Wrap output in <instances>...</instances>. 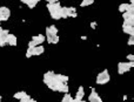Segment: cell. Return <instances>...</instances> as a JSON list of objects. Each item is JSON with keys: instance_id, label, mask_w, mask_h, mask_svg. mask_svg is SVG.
I'll return each mask as SVG.
<instances>
[{"instance_id": "1", "label": "cell", "mask_w": 134, "mask_h": 102, "mask_svg": "<svg viewBox=\"0 0 134 102\" xmlns=\"http://www.w3.org/2000/svg\"><path fill=\"white\" fill-rule=\"evenodd\" d=\"M57 73H54L53 71H48L44 74V78H42V81L48 88L53 90V92H59V89L61 88V86L64 85L62 82H60L55 76Z\"/></svg>"}, {"instance_id": "2", "label": "cell", "mask_w": 134, "mask_h": 102, "mask_svg": "<svg viewBox=\"0 0 134 102\" xmlns=\"http://www.w3.org/2000/svg\"><path fill=\"white\" fill-rule=\"evenodd\" d=\"M111 80V75L110 73H108V69H103L102 72H100L99 74L96 75V85H99V86H103V85H106V83H108Z\"/></svg>"}, {"instance_id": "3", "label": "cell", "mask_w": 134, "mask_h": 102, "mask_svg": "<svg viewBox=\"0 0 134 102\" xmlns=\"http://www.w3.org/2000/svg\"><path fill=\"white\" fill-rule=\"evenodd\" d=\"M134 67V61H121L118 63V73L120 75L127 73Z\"/></svg>"}, {"instance_id": "4", "label": "cell", "mask_w": 134, "mask_h": 102, "mask_svg": "<svg viewBox=\"0 0 134 102\" xmlns=\"http://www.w3.org/2000/svg\"><path fill=\"white\" fill-rule=\"evenodd\" d=\"M73 12H76V8L75 7H66V6H62L61 7V11H60V15H61V19H67V18H71V14Z\"/></svg>"}, {"instance_id": "5", "label": "cell", "mask_w": 134, "mask_h": 102, "mask_svg": "<svg viewBox=\"0 0 134 102\" xmlns=\"http://www.w3.org/2000/svg\"><path fill=\"white\" fill-rule=\"evenodd\" d=\"M11 17V10L6 6L0 7V21H7Z\"/></svg>"}, {"instance_id": "6", "label": "cell", "mask_w": 134, "mask_h": 102, "mask_svg": "<svg viewBox=\"0 0 134 102\" xmlns=\"http://www.w3.org/2000/svg\"><path fill=\"white\" fill-rule=\"evenodd\" d=\"M88 102H102L100 95L93 87H91V94L88 95Z\"/></svg>"}, {"instance_id": "7", "label": "cell", "mask_w": 134, "mask_h": 102, "mask_svg": "<svg viewBox=\"0 0 134 102\" xmlns=\"http://www.w3.org/2000/svg\"><path fill=\"white\" fill-rule=\"evenodd\" d=\"M46 7L49 11V13H53V12H60L62 6L60 5V1H59V3H55V4H47Z\"/></svg>"}, {"instance_id": "8", "label": "cell", "mask_w": 134, "mask_h": 102, "mask_svg": "<svg viewBox=\"0 0 134 102\" xmlns=\"http://www.w3.org/2000/svg\"><path fill=\"white\" fill-rule=\"evenodd\" d=\"M6 44L10 45V46H12V47H15V46L18 45L17 37L12 33H8V35H7V38H6Z\"/></svg>"}, {"instance_id": "9", "label": "cell", "mask_w": 134, "mask_h": 102, "mask_svg": "<svg viewBox=\"0 0 134 102\" xmlns=\"http://www.w3.org/2000/svg\"><path fill=\"white\" fill-rule=\"evenodd\" d=\"M44 52H45V47L42 46V45H38V46H35V47L32 48V55L33 56H38V55H41L44 54Z\"/></svg>"}, {"instance_id": "10", "label": "cell", "mask_w": 134, "mask_h": 102, "mask_svg": "<svg viewBox=\"0 0 134 102\" xmlns=\"http://www.w3.org/2000/svg\"><path fill=\"white\" fill-rule=\"evenodd\" d=\"M58 28L55 27L54 25H51V26L46 27V35H58Z\"/></svg>"}, {"instance_id": "11", "label": "cell", "mask_w": 134, "mask_h": 102, "mask_svg": "<svg viewBox=\"0 0 134 102\" xmlns=\"http://www.w3.org/2000/svg\"><path fill=\"white\" fill-rule=\"evenodd\" d=\"M32 40L34 41L37 45H42V42H45V40H46V37L44 34H38V35H33Z\"/></svg>"}, {"instance_id": "12", "label": "cell", "mask_w": 134, "mask_h": 102, "mask_svg": "<svg viewBox=\"0 0 134 102\" xmlns=\"http://www.w3.org/2000/svg\"><path fill=\"white\" fill-rule=\"evenodd\" d=\"M84 96H85V89H84V86H79V88H78V92H76L75 97H74V99H76V100H83Z\"/></svg>"}, {"instance_id": "13", "label": "cell", "mask_w": 134, "mask_h": 102, "mask_svg": "<svg viewBox=\"0 0 134 102\" xmlns=\"http://www.w3.org/2000/svg\"><path fill=\"white\" fill-rule=\"evenodd\" d=\"M122 31H124L125 34H128L129 37H134V27H132V26H125V25H122Z\"/></svg>"}, {"instance_id": "14", "label": "cell", "mask_w": 134, "mask_h": 102, "mask_svg": "<svg viewBox=\"0 0 134 102\" xmlns=\"http://www.w3.org/2000/svg\"><path fill=\"white\" fill-rule=\"evenodd\" d=\"M55 76H57V79H58L60 82H62V83H68V81H69V78L67 76V75H64V74H55Z\"/></svg>"}, {"instance_id": "15", "label": "cell", "mask_w": 134, "mask_h": 102, "mask_svg": "<svg viewBox=\"0 0 134 102\" xmlns=\"http://www.w3.org/2000/svg\"><path fill=\"white\" fill-rule=\"evenodd\" d=\"M26 94H27V93H26V92H24V90H19V92L14 93L13 97H14V99H17V100H21L25 95H26Z\"/></svg>"}, {"instance_id": "16", "label": "cell", "mask_w": 134, "mask_h": 102, "mask_svg": "<svg viewBox=\"0 0 134 102\" xmlns=\"http://www.w3.org/2000/svg\"><path fill=\"white\" fill-rule=\"evenodd\" d=\"M59 93H64V94L69 93V86H68V83H64V85L61 86V88L59 89Z\"/></svg>"}, {"instance_id": "17", "label": "cell", "mask_w": 134, "mask_h": 102, "mask_svg": "<svg viewBox=\"0 0 134 102\" xmlns=\"http://www.w3.org/2000/svg\"><path fill=\"white\" fill-rule=\"evenodd\" d=\"M94 4V0H83L80 3V6L81 7H87V6H91Z\"/></svg>"}, {"instance_id": "18", "label": "cell", "mask_w": 134, "mask_h": 102, "mask_svg": "<svg viewBox=\"0 0 134 102\" xmlns=\"http://www.w3.org/2000/svg\"><path fill=\"white\" fill-rule=\"evenodd\" d=\"M125 26H132V27H134V18H132V19H125L124 20V24Z\"/></svg>"}, {"instance_id": "19", "label": "cell", "mask_w": 134, "mask_h": 102, "mask_svg": "<svg viewBox=\"0 0 134 102\" xmlns=\"http://www.w3.org/2000/svg\"><path fill=\"white\" fill-rule=\"evenodd\" d=\"M49 14H51V18L53 20H59V19H61L60 12H53V13H49Z\"/></svg>"}, {"instance_id": "20", "label": "cell", "mask_w": 134, "mask_h": 102, "mask_svg": "<svg viewBox=\"0 0 134 102\" xmlns=\"http://www.w3.org/2000/svg\"><path fill=\"white\" fill-rule=\"evenodd\" d=\"M122 18L125 19H132V18H134V13H129V12H124L122 13Z\"/></svg>"}, {"instance_id": "21", "label": "cell", "mask_w": 134, "mask_h": 102, "mask_svg": "<svg viewBox=\"0 0 134 102\" xmlns=\"http://www.w3.org/2000/svg\"><path fill=\"white\" fill-rule=\"evenodd\" d=\"M127 5L128 4H121V5H119V12H121V13L126 12L127 11Z\"/></svg>"}, {"instance_id": "22", "label": "cell", "mask_w": 134, "mask_h": 102, "mask_svg": "<svg viewBox=\"0 0 134 102\" xmlns=\"http://www.w3.org/2000/svg\"><path fill=\"white\" fill-rule=\"evenodd\" d=\"M7 38V37H6ZM6 38H3V37H0V47H5L6 46Z\"/></svg>"}, {"instance_id": "23", "label": "cell", "mask_w": 134, "mask_h": 102, "mask_svg": "<svg viewBox=\"0 0 134 102\" xmlns=\"http://www.w3.org/2000/svg\"><path fill=\"white\" fill-rule=\"evenodd\" d=\"M126 12H129V13H134V5H131L128 4L127 5V11Z\"/></svg>"}, {"instance_id": "24", "label": "cell", "mask_w": 134, "mask_h": 102, "mask_svg": "<svg viewBox=\"0 0 134 102\" xmlns=\"http://www.w3.org/2000/svg\"><path fill=\"white\" fill-rule=\"evenodd\" d=\"M26 58L27 59H30V58H32L33 55H32V48H27V51H26Z\"/></svg>"}, {"instance_id": "25", "label": "cell", "mask_w": 134, "mask_h": 102, "mask_svg": "<svg viewBox=\"0 0 134 102\" xmlns=\"http://www.w3.org/2000/svg\"><path fill=\"white\" fill-rule=\"evenodd\" d=\"M27 46H28V48H33V47H35V46H38V45L35 44V42H34L33 40H31L30 42H28V45H27Z\"/></svg>"}, {"instance_id": "26", "label": "cell", "mask_w": 134, "mask_h": 102, "mask_svg": "<svg viewBox=\"0 0 134 102\" xmlns=\"http://www.w3.org/2000/svg\"><path fill=\"white\" fill-rule=\"evenodd\" d=\"M127 44L129 45V46H133L134 45V37H129V39H128V41H127Z\"/></svg>"}, {"instance_id": "27", "label": "cell", "mask_w": 134, "mask_h": 102, "mask_svg": "<svg viewBox=\"0 0 134 102\" xmlns=\"http://www.w3.org/2000/svg\"><path fill=\"white\" fill-rule=\"evenodd\" d=\"M89 26H91V28H92V29H95L96 26H98V24H96V21H92V22L89 24Z\"/></svg>"}, {"instance_id": "28", "label": "cell", "mask_w": 134, "mask_h": 102, "mask_svg": "<svg viewBox=\"0 0 134 102\" xmlns=\"http://www.w3.org/2000/svg\"><path fill=\"white\" fill-rule=\"evenodd\" d=\"M126 59H127L128 61H134V55L133 54H128L127 56H126Z\"/></svg>"}, {"instance_id": "29", "label": "cell", "mask_w": 134, "mask_h": 102, "mask_svg": "<svg viewBox=\"0 0 134 102\" xmlns=\"http://www.w3.org/2000/svg\"><path fill=\"white\" fill-rule=\"evenodd\" d=\"M47 4H55V3H59V0H46Z\"/></svg>"}, {"instance_id": "30", "label": "cell", "mask_w": 134, "mask_h": 102, "mask_svg": "<svg viewBox=\"0 0 134 102\" xmlns=\"http://www.w3.org/2000/svg\"><path fill=\"white\" fill-rule=\"evenodd\" d=\"M78 17V14H76V12H73L72 14H71V18H76Z\"/></svg>"}, {"instance_id": "31", "label": "cell", "mask_w": 134, "mask_h": 102, "mask_svg": "<svg viewBox=\"0 0 134 102\" xmlns=\"http://www.w3.org/2000/svg\"><path fill=\"white\" fill-rule=\"evenodd\" d=\"M81 40H87V37L86 35H83V37H81Z\"/></svg>"}, {"instance_id": "32", "label": "cell", "mask_w": 134, "mask_h": 102, "mask_svg": "<svg viewBox=\"0 0 134 102\" xmlns=\"http://www.w3.org/2000/svg\"><path fill=\"white\" fill-rule=\"evenodd\" d=\"M129 4H131V5H134V0H129Z\"/></svg>"}, {"instance_id": "33", "label": "cell", "mask_w": 134, "mask_h": 102, "mask_svg": "<svg viewBox=\"0 0 134 102\" xmlns=\"http://www.w3.org/2000/svg\"><path fill=\"white\" fill-rule=\"evenodd\" d=\"M30 102H37V101H35L34 99H32V97H31V100H30Z\"/></svg>"}, {"instance_id": "34", "label": "cell", "mask_w": 134, "mask_h": 102, "mask_svg": "<svg viewBox=\"0 0 134 102\" xmlns=\"http://www.w3.org/2000/svg\"><path fill=\"white\" fill-rule=\"evenodd\" d=\"M1 100H3V96L0 95V102H1Z\"/></svg>"}]
</instances>
